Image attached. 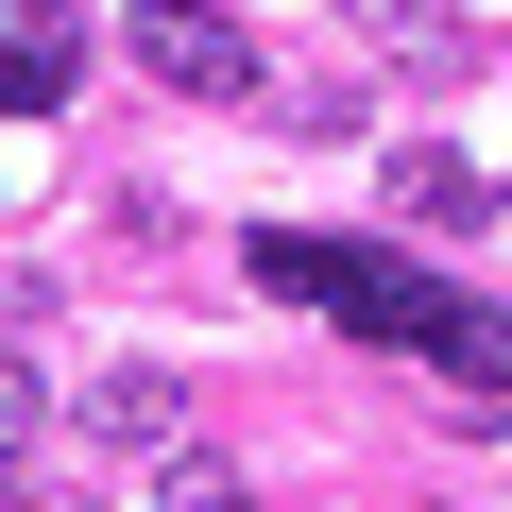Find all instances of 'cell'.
<instances>
[{
	"label": "cell",
	"instance_id": "6da1fadb",
	"mask_svg": "<svg viewBox=\"0 0 512 512\" xmlns=\"http://www.w3.org/2000/svg\"><path fill=\"white\" fill-rule=\"evenodd\" d=\"M120 52H137L171 103H256V69H274V52L222 18V0H137V18H120Z\"/></svg>",
	"mask_w": 512,
	"mask_h": 512
},
{
	"label": "cell",
	"instance_id": "7a4b0ae2",
	"mask_svg": "<svg viewBox=\"0 0 512 512\" xmlns=\"http://www.w3.org/2000/svg\"><path fill=\"white\" fill-rule=\"evenodd\" d=\"M308 308L359 325V342H393V359H444V325H461V291H427L410 256H359V239H325V291Z\"/></svg>",
	"mask_w": 512,
	"mask_h": 512
},
{
	"label": "cell",
	"instance_id": "3957f363",
	"mask_svg": "<svg viewBox=\"0 0 512 512\" xmlns=\"http://www.w3.org/2000/svg\"><path fill=\"white\" fill-rule=\"evenodd\" d=\"M69 86H86V0H0V103L52 120Z\"/></svg>",
	"mask_w": 512,
	"mask_h": 512
},
{
	"label": "cell",
	"instance_id": "277c9868",
	"mask_svg": "<svg viewBox=\"0 0 512 512\" xmlns=\"http://www.w3.org/2000/svg\"><path fill=\"white\" fill-rule=\"evenodd\" d=\"M444 393H461L478 427H512V308H461V325H444Z\"/></svg>",
	"mask_w": 512,
	"mask_h": 512
},
{
	"label": "cell",
	"instance_id": "5b68a950",
	"mask_svg": "<svg viewBox=\"0 0 512 512\" xmlns=\"http://www.w3.org/2000/svg\"><path fill=\"white\" fill-rule=\"evenodd\" d=\"M171 410H188L171 376H103V393H86V427H103V444H171Z\"/></svg>",
	"mask_w": 512,
	"mask_h": 512
},
{
	"label": "cell",
	"instance_id": "8992f818",
	"mask_svg": "<svg viewBox=\"0 0 512 512\" xmlns=\"http://www.w3.org/2000/svg\"><path fill=\"white\" fill-rule=\"evenodd\" d=\"M393 205H410V222H478V171H461V154H393Z\"/></svg>",
	"mask_w": 512,
	"mask_h": 512
},
{
	"label": "cell",
	"instance_id": "52a82bcc",
	"mask_svg": "<svg viewBox=\"0 0 512 512\" xmlns=\"http://www.w3.org/2000/svg\"><path fill=\"white\" fill-rule=\"evenodd\" d=\"M154 512H256V495H239L205 444H171V461H154Z\"/></svg>",
	"mask_w": 512,
	"mask_h": 512
},
{
	"label": "cell",
	"instance_id": "ba28073f",
	"mask_svg": "<svg viewBox=\"0 0 512 512\" xmlns=\"http://www.w3.org/2000/svg\"><path fill=\"white\" fill-rule=\"evenodd\" d=\"M35 427H52V376H35V359H0V461H18Z\"/></svg>",
	"mask_w": 512,
	"mask_h": 512
}]
</instances>
